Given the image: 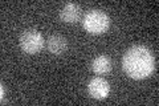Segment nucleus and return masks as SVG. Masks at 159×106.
<instances>
[{"label":"nucleus","instance_id":"obj_1","mask_svg":"<svg viewBox=\"0 0 159 106\" xmlns=\"http://www.w3.org/2000/svg\"><path fill=\"white\" fill-rule=\"evenodd\" d=\"M122 68L133 80L147 78L155 70V58L143 45H135L123 54Z\"/></svg>","mask_w":159,"mask_h":106},{"label":"nucleus","instance_id":"obj_2","mask_svg":"<svg viewBox=\"0 0 159 106\" xmlns=\"http://www.w3.org/2000/svg\"><path fill=\"white\" fill-rule=\"evenodd\" d=\"M82 25L90 35H102L110 27V19L105 12L99 9H92L84 16Z\"/></svg>","mask_w":159,"mask_h":106},{"label":"nucleus","instance_id":"obj_3","mask_svg":"<svg viewBox=\"0 0 159 106\" xmlns=\"http://www.w3.org/2000/svg\"><path fill=\"white\" fill-rule=\"evenodd\" d=\"M20 48L27 54H36L44 48V37L36 29H28L20 37Z\"/></svg>","mask_w":159,"mask_h":106},{"label":"nucleus","instance_id":"obj_4","mask_svg":"<svg viewBox=\"0 0 159 106\" xmlns=\"http://www.w3.org/2000/svg\"><path fill=\"white\" fill-rule=\"evenodd\" d=\"M88 93L94 99H105L110 93V85L102 77H94L88 84Z\"/></svg>","mask_w":159,"mask_h":106},{"label":"nucleus","instance_id":"obj_5","mask_svg":"<svg viewBox=\"0 0 159 106\" xmlns=\"http://www.w3.org/2000/svg\"><path fill=\"white\" fill-rule=\"evenodd\" d=\"M81 13H82V9L78 4L68 3L66 6L60 11V19H61V21L66 23V24H74L80 20Z\"/></svg>","mask_w":159,"mask_h":106},{"label":"nucleus","instance_id":"obj_6","mask_svg":"<svg viewBox=\"0 0 159 106\" xmlns=\"http://www.w3.org/2000/svg\"><path fill=\"white\" fill-rule=\"evenodd\" d=\"M113 68V62L105 54L97 56L96 58L92 61V70L96 74H106L111 70Z\"/></svg>","mask_w":159,"mask_h":106},{"label":"nucleus","instance_id":"obj_7","mask_svg":"<svg viewBox=\"0 0 159 106\" xmlns=\"http://www.w3.org/2000/svg\"><path fill=\"white\" fill-rule=\"evenodd\" d=\"M66 48H68L66 40L64 39L62 36H60V35H53V36H51L48 39V49H49V52L56 54V56L62 54L66 50Z\"/></svg>","mask_w":159,"mask_h":106},{"label":"nucleus","instance_id":"obj_8","mask_svg":"<svg viewBox=\"0 0 159 106\" xmlns=\"http://www.w3.org/2000/svg\"><path fill=\"white\" fill-rule=\"evenodd\" d=\"M0 92H2V95H0V101H2V102H4V85H2V86H0Z\"/></svg>","mask_w":159,"mask_h":106}]
</instances>
